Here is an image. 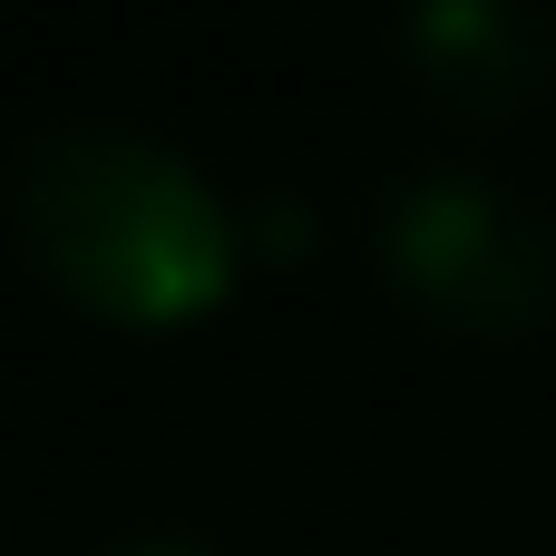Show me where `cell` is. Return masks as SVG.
<instances>
[{
	"label": "cell",
	"mask_w": 556,
	"mask_h": 556,
	"mask_svg": "<svg viewBox=\"0 0 556 556\" xmlns=\"http://www.w3.org/2000/svg\"><path fill=\"white\" fill-rule=\"evenodd\" d=\"M20 254L49 293L117 332H186L235 293V215L195 156L137 127H49L10 176Z\"/></svg>",
	"instance_id": "obj_1"
},
{
	"label": "cell",
	"mask_w": 556,
	"mask_h": 556,
	"mask_svg": "<svg viewBox=\"0 0 556 556\" xmlns=\"http://www.w3.org/2000/svg\"><path fill=\"white\" fill-rule=\"evenodd\" d=\"M381 264L391 283L450 323V332H528L556 303V244L528 205H508L479 176H410L381 205Z\"/></svg>",
	"instance_id": "obj_2"
},
{
	"label": "cell",
	"mask_w": 556,
	"mask_h": 556,
	"mask_svg": "<svg viewBox=\"0 0 556 556\" xmlns=\"http://www.w3.org/2000/svg\"><path fill=\"white\" fill-rule=\"evenodd\" d=\"M410 68L430 78V98H450L469 117H508L547 68V29L498 0H440L410 20Z\"/></svg>",
	"instance_id": "obj_3"
},
{
	"label": "cell",
	"mask_w": 556,
	"mask_h": 556,
	"mask_svg": "<svg viewBox=\"0 0 556 556\" xmlns=\"http://www.w3.org/2000/svg\"><path fill=\"white\" fill-rule=\"evenodd\" d=\"M108 556H215V547H195V538H127V547H108Z\"/></svg>",
	"instance_id": "obj_4"
}]
</instances>
